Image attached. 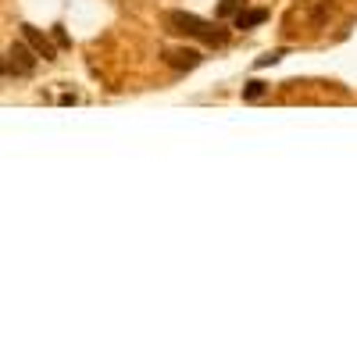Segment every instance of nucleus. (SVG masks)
I'll list each match as a JSON object with an SVG mask.
<instances>
[{"label":"nucleus","instance_id":"nucleus-1","mask_svg":"<svg viewBox=\"0 0 357 357\" xmlns=\"http://www.w3.org/2000/svg\"><path fill=\"white\" fill-rule=\"evenodd\" d=\"M168 29H172V33H178V36H193V40L215 43V47H222V43L229 40L218 25H211V22L197 18L193 11H172V15H168Z\"/></svg>","mask_w":357,"mask_h":357},{"label":"nucleus","instance_id":"nucleus-6","mask_svg":"<svg viewBox=\"0 0 357 357\" xmlns=\"http://www.w3.org/2000/svg\"><path fill=\"white\" fill-rule=\"evenodd\" d=\"M264 93H268V86H264V82H257V79H250V82L243 86V97H247V100H261Z\"/></svg>","mask_w":357,"mask_h":357},{"label":"nucleus","instance_id":"nucleus-8","mask_svg":"<svg viewBox=\"0 0 357 357\" xmlns=\"http://www.w3.org/2000/svg\"><path fill=\"white\" fill-rule=\"evenodd\" d=\"M286 57V50H272V54H264V57H257V68H268V65H275V61H282Z\"/></svg>","mask_w":357,"mask_h":357},{"label":"nucleus","instance_id":"nucleus-7","mask_svg":"<svg viewBox=\"0 0 357 357\" xmlns=\"http://www.w3.org/2000/svg\"><path fill=\"white\" fill-rule=\"evenodd\" d=\"M240 8H243V0H222V4H218V15L229 18V15H236Z\"/></svg>","mask_w":357,"mask_h":357},{"label":"nucleus","instance_id":"nucleus-4","mask_svg":"<svg viewBox=\"0 0 357 357\" xmlns=\"http://www.w3.org/2000/svg\"><path fill=\"white\" fill-rule=\"evenodd\" d=\"M22 36H25V43H29V47H33V50L43 57V61H54V57H57L54 43L40 33V29H33V25H22Z\"/></svg>","mask_w":357,"mask_h":357},{"label":"nucleus","instance_id":"nucleus-2","mask_svg":"<svg viewBox=\"0 0 357 357\" xmlns=\"http://www.w3.org/2000/svg\"><path fill=\"white\" fill-rule=\"evenodd\" d=\"M165 65H172L175 72H193L204 65V54L197 47H168L165 50Z\"/></svg>","mask_w":357,"mask_h":357},{"label":"nucleus","instance_id":"nucleus-5","mask_svg":"<svg viewBox=\"0 0 357 357\" xmlns=\"http://www.w3.org/2000/svg\"><path fill=\"white\" fill-rule=\"evenodd\" d=\"M264 18H268V11H264V8H257V11H243V8H240V11L232 15L236 29H254V25H261Z\"/></svg>","mask_w":357,"mask_h":357},{"label":"nucleus","instance_id":"nucleus-3","mask_svg":"<svg viewBox=\"0 0 357 357\" xmlns=\"http://www.w3.org/2000/svg\"><path fill=\"white\" fill-rule=\"evenodd\" d=\"M4 68H8L11 75H33V72H36V57H33V50H29L25 43H15V47L8 50Z\"/></svg>","mask_w":357,"mask_h":357}]
</instances>
